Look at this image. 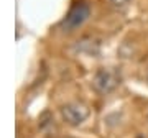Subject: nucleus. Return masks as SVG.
Returning <instances> with one entry per match:
<instances>
[{
  "label": "nucleus",
  "instance_id": "nucleus-1",
  "mask_svg": "<svg viewBox=\"0 0 148 138\" xmlns=\"http://www.w3.org/2000/svg\"><path fill=\"white\" fill-rule=\"evenodd\" d=\"M120 84V72L114 68H102L95 72L92 85L99 94H109Z\"/></svg>",
  "mask_w": 148,
  "mask_h": 138
},
{
  "label": "nucleus",
  "instance_id": "nucleus-2",
  "mask_svg": "<svg viewBox=\"0 0 148 138\" xmlns=\"http://www.w3.org/2000/svg\"><path fill=\"white\" fill-rule=\"evenodd\" d=\"M90 15V7L89 3H86V2H76L73 7H71V10L68 12V15L66 18L63 20V28L66 30H74V28L81 27L82 23H84Z\"/></svg>",
  "mask_w": 148,
  "mask_h": 138
},
{
  "label": "nucleus",
  "instance_id": "nucleus-3",
  "mask_svg": "<svg viewBox=\"0 0 148 138\" xmlns=\"http://www.w3.org/2000/svg\"><path fill=\"white\" fill-rule=\"evenodd\" d=\"M61 115H63L66 123L76 127V125H81L89 117V110L82 104H68V105H64L61 109Z\"/></svg>",
  "mask_w": 148,
  "mask_h": 138
},
{
  "label": "nucleus",
  "instance_id": "nucleus-4",
  "mask_svg": "<svg viewBox=\"0 0 148 138\" xmlns=\"http://www.w3.org/2000/svg\"><path fill=\"white\" fill-rule=\"evenodd\" d=\"M128 2H130V0H110V5L114 7V8H117V10H122L123 7H127Z\"/></svg>",
  "mask_w": 148,
  "mask_h": 138
},
{
  "label": "nucleus",
  "instance_id": "nucleus-5",
  "mask_svg": "<svg viewBox=\"0 0 148 138\" xmlns=\"http://www.w3.org/2000/svg\"><path fill=\"white\" fill-rule=\"evenodd\" d=\"M147 82H148V72H147Z\"/></svg>",
  "mask_w": 148,
  "mask_h": 138
}]
</instances>
